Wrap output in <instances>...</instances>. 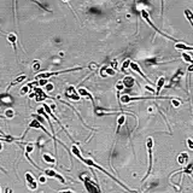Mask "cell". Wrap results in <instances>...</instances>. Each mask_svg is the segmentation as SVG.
I'll use <instances>...</instances> for the list:
<instances>
[{
  "instance_id": "6da1fadb",
  "label": "cell",
  "mask_w": 193,
  "mask_h": 193,
  "mask_svg": "<svg viewBox=\"0 0 193 193\" xmlns=\"http://www.w3.org/2000/svg\"><path fill=\"white\" fill-rule=\"evenodd\" d=\"M82 162H83V163H85V164H87V165H89V167H93V168H97L98 170H101V171H103V172H104V174H106V175H107L109 177H111V179H112L114 181H116V182H117V184H118L119 186H122V187H123V188H124L126 191H130V189H129V188H128L127 186H124L123 184H122V182H121V181H118V180H117V179H116L115 176H112V174H110V172H109V171H106V170H105V169H104L103 167H100V165H98V164L95 163V162H94L93 159H90V158H83V160H82Z\"/></svg>"
},
{
  "instance_id": "8992f818",
  "label": "cell",
  "mask_w": 193,
  "mask_h": 193,
  "mask_svg": "<svg viewBox=\"0 0 193 193\" xmlns=\"http://www.w3.org/2000/svg\"><path fill=\"white\" fill-rule=\"evenodd\" d=\"M65 97L73 101H78L81 99V95L78 94V90L74 86H69L65 89Z\"/></svg>"
},
{
  "instance_id": "4fadbf2b",
  "label": "cell",
  "mask_w": 193,
  "mask_h": 193,
  "mask_svg": "<svg viewBox=\"0 0 193 193\" xmlns=\"http://www.w3.org/2000/svg\"><path fill=\"white\" fill-rule=\"evenodd\" d=\"M35 97H36V98H35L36 101H42V100H45L46 98H52V97H49V95L45 94L40 88H35Z\"/></svg>"
},
{
  "instance_id": "74e56055",
  "label": "cell",
  "mask_w": 193,
  "mask_h": 193,
  "mask_svg": "<svg viewBox=\"0 0 193 193\" xmlns=\"http://www.w3.org/2000/svg\"><path fill=\"white\" fill-rule=\"evenodd\" d=\"M64 1H68V0H64Z\"/></svg>"
},
{
  "instance_id": "8d00e7d4",
  "label": "cell",
  "mask_w": 193,
  "mask_h": 193,
  "mask_svg": "<svg viewBox=\"0 0 193 193\" xmlns=\"http://www.w3.org/2000/svg\"><path fill=\"white\" fill-rule=\"evenodd\" d=\"M191 51H193V46H191Z\"/></svg>"
},
{
  "instance_id": "5b68a950",
  "label": "cell",
  "mask_w": 193,
  "mask_h": 193,
  "mask_svg": "<svg viewBox=\"0 0 193 193\" xmlns=\"http://www.w3.org/2000/svg\"><path fill=\"white\" fill-rule=\"evenodd\" d=\"M80 179L83 181V184H85V187H86V189L88 191V192H100V187L97 185V184H94V182L90 180L88 176H86V175H81L80 176Z\"/></svg>"
},
{
  "instance_id": "7c38bea8",
  "label": "cell",
  "mask_w": 193,
  "mask_h": 193,
  "mask_svg": "<svg viewBox=\"0 0 193 193\" xmlns=\"http://www.w3.org/2000/svg\"><path fill=\"white\" fill-rule=\"evenodd\" d=\"M122 82H123L126 88H131L135 85V78L133 76H124L123 80H122Z\"/></svg>"
},
{
  "instance_id": "603a6c76",
  "label": "cell",
  "mask_w": 193,
  "mask_h": 193,
  "mask_svg": "<svg viewBox=\"0 0 193 193\" xmlns=\"http://www.w3.org/2000/svg\"><path fill=\"white\" fill-rule=\"evenodd\" d=\"M130 62H131V59L130 58H128V59H126L123 63H122V68H121V70L122 71H126V70L128 69V68H130Z\"/></svg>"
},
{
  "instance_id": "f35d334b",
  "label": "cell",
  "mask_w": 193,
  "mask_h": 193,
  "mask_svg": "<svg viewBox=\"0 0 193 193\" xmlns=\"http://www.w3.org/2000/svg\"><path fill=\"white\" fill-rule=\"evenodd\" d=\"M0 192H1V189H0Z\"/></svg>"
},
{
  "instance_id": "e575fe53",
  "label": "cell",
  "mask_w": 193,
  "mask_h": 193,
  "mask_svg": "<svg viewBox=\"0 0 193 193\" xmlns=\"http://www.w3.org/2000/svg\"><path fill=\"white\" fill-rule=\"evenodd\" d=\"M39 181L40 182H41V184H45V182H46V177L42 175V176H40V179H39Z\"/></svg>"
},
{
  "instance_id": "4dcf8cb0",
  "label": "cell",
  "mask_w": 193,
  "mask_h": 193,
  "mask_svg": "<svg viewBox=\"0 0 193 193\" xmlns=\"http://www.w3.org/2000/svg\"><path fill=\"white\" fill-rule=\"evenodd\" d=\"M33 69L35 70V71H37V70L40 69V62H37V60H36V62H34V64H33Z\"/></svg>"
},
{
  "instance_id": "d6986e66",
  "label": "cell",
  "mask_w": 193,
  "mask_h": 193,
  "mask_svg": "<svg viewBox=\"0 0 193 193\" xmlns=\"http://www.w3.org/2000/svg\"><path fill=\"white\" fill-rule=\"evenodd\" d=\"M71 153H73L75 157H77L81 162L83 160V157L81 156V151H80V148L77 147V145H73V146H71Z\"/></svg>"
},
{
  "instance_id": "9c48e42d",
  "label": "cell",
  "mask_w": 193,
  "mask_h": 193,
  "mask_svg": "<svg viewBox=\"0 0 193 193\" xmlns=\"http://www.w3.org/2000/svg\"><path fill=\"white\" fill-rule=\"evenodd\" d=\"M130 69H131V70H134L135 73H138V74H139L141 77H143L145 81H147V82H148L150 85H152L151 81H150L146 76H145V74H144L143 71H141V69H140V66H139V64H138V63H135V62H133V60H131V62H130Z\"/></svg>"
},
{
  "instance_id": "d4e9b609",
  "label": "cell",
  "mask_w": 193,
  "mask_h": 193,
  "mask_svg": "<svg viewBox=\"0 0 193 193\" xmlns=\"http://www.w3.org/2000/svg\"><path fill=\"white\" fill-rule=\"evenodd\" d=\"M170 101H171V104H172V106H174V107H179V106L181 105V100H180V99L171 98V99H170Z\"/></svg>"
},
{
  "instance_id": "83f0119b",
  "label": "cell",
  "mask_w": 193,
  "mask_h": 193,
  "mask_svg": "<svg viewBox=\"0 0 193 193\" xmlns=\"http://www.w3.org/2000/svg\"><path fill=\"white\" fill-rule=\"evenodd\" d=\"M33 150H34V145L33 144H25V152H27V153L33 152Z\"/></svg>"
},
{
  "instance_id": "52a82bcc",
  "label": "cell",
  "mask_w": 193,
  "mask_h": 193,
  "mask_svg": "<svg viewBox=\"0 0 193 193\" xmlns=\"http://www.w3.org/2000/svg\"><path fill=\"white\" fill-rule=\"evenodd\" d=\"M42 172L45 174V176H48V177H54L57 180H59L60 184H65V179L62 176V175H59L57 171H54L53 169H44Z\"/></svg>"
},
{
  "instance_id": "277c9868",
  "label": "cell",
  "mask_w": 193,
  "mask_h": 193,
  "mask_svg": "<svg viewBox=\"0 0 193 193\" xmlns=\"http://www.w3.org/2000/svg\"><path fill=\"white\" fill-rule=\"evenodd\" d=\"M141 16H143V18H144V21H145V22H147V23H148V25H151L152 28H153V29L156 30V32H157V33H159L160 35H163V36H165L167 39H170V40H172V41H175V42H179V41H177V40H176V39H174V37H171V36H169V35H167V34H164L163 32H160V30H159V29H158V28H157V27H156V25H155L153 23H152V22H151V19H150V16H148V12L146 11V10H141Z\"/></svg>"
},
{
  "instance_id": "836d02e7",
  "label": "cell",
  "mask_w": 193,
  "mask_h": 193,
  "mask_svg": "<svg viewBox=\"0 0 193 193\" xmlns=\"http://www.w3.org/2000/svg\"><path fill=\"white\" fill-rule=\"evenodd\" d=\"M187 71H188V73H192V71H193V60H192V62H191L189 66L187 68Z\"/></svg>"
},
{
  "instance_id": "44dd1931",
  "label": "cell",
  "mask_w": 193,
  "mask_h": 193,
  "mask_svg": "<svg viewBox=\"0 0 193 193\" xmlns=\"http://www.w3.org/2000/svg\"><path fill=\"white\" fill-rule=\"evenodd\" d=\"M124 121H126V116L122 114V115H119L118 116V118H117V133H118V130H119V128L124 124Z\"/></svg>"
},
{
  "instance_id": "8fae6325",
  "label": "cell",
  "mask_w": 193,
  "mask_h": 193,
  "mask_svg": "<svg viewBox=\"0 0 193 193\" xmlns=\"http://www.w3.org/2000/svg\"><path fill=\"white\" fill-rule=\"evenodd\" d=\"M78 90V94L81 95V98H85V99H88V100H90L93 103V105H94V98H93V95L90 94L88 90L86 89V88H83V87H81V88H78L77 89Z\"/></svg>"
},
{
  "instance_id": "3957f363",
  "label": "cell",
  "mask_w": 193,
  "mask_h": 193,
  "mask_svg": "<svg viewBox=\"0 0 193 193\" xmlns=\"http://www.w3.org/2000/svg\"><path fill=\"white\" fill-rule=\"evenodd\" d=\"M82 68H71V69H65V70H59V71H47V73H40L37 74L35 77L36 80H40V78H48L51 76H57V75H60V74H65V73H73V71H77V70H81Z\"/></svg>"
},
{
  "instance_id": "484cf974",
  "label": "cell",
  "mask_w": 193,
  "mask_h": 193,
  "mask_svg": "<svg viewBox=\"0 0 193 193\" xmlns=\"http://www.w3.org/2000/svg\"><path fill=\"white\" fill-rule=\"evenodd\" d=\"M15 116V111L12 110V109H7L6 111H5V117H7V118H12Z\"/></svg>"
},
{
  "instance_id": "ba28073f",
  "label": "cell",
  "mask_w": 193,
  "mask_h": 193,
  "mask_svg": "<svg viewBox=\"0 0 193 193\" xmlns=\"http://www.w3.org/2000/svg\"><path fill=\"white\" fill-rule=\"evenodd\" d=\"M25 180H27V184H28L29 189L34 191V189H36V188H37V182H36L35 177L33 176V174H32V172H30V171L25 172Z\"/></svg>"
},
{
  "instance_id": "ac0fdd59",
  "label": "cell",
  "mask_w": 193,
  "mask_h": 193,
  "mask_svg": "<svg viewBox=\"0 0 193 193\" xmlns=\"http://www.w3.org/2000/svg\"><path fill=\"white\" fill-rule=\"evenodd\" d=\"M164 85H165V77L162 76V77H159V80L157 81V90H156V94H157V95L160 93V89L164 87Z\"/></svg>"
},
{
  "instance_id": "30bf717a",
  "label": "cell",
  "mask_w": 193,
  "mask_h": 193,
  "mask_svg": "<svg viewBox=\"0 0 193 193\" xmlns=\"http://www.w3.org/2000/svg\"><path fill=\"white\" fill-rule=\"evenodd\" d=\"M116 74L115 69L114 68H110L107 65H104L103 68L100 69V75L101 77H109V76H114Z\"/></svg>"
},
{
  "instance_id": "e0dca14e",
  "label": "cell",
  "mask_w": 193,
  "mask_h": 193,
  "mask_svg": "<svg viewBox=\"0 0 193 193\" xmlns=\"http://www.w3.org/2000/svg\"><path fill=\"white\" fill-rule=\"evenodd\" d=\"M7 40L10 42H11V45H12V47H13V49L17 52V46H16V41H17V36H16V34L15 33H10V34H7Z\"/></svg>"
},
{
  "instance_id": "9a60e30c",
  "label": "cell",
  "mask_w": 193,
  "mask_h": 193,
  "mask_svg": "<svg viewBox=\"0 0 193 193\" xmlns=\"http://www.w3.org/2000/svg\"><path fill=\"white\" fill-rule=\"evenodd\" d=\"M27 78V75H24V74H22V75H19V76H17L11 83L8 85V87H7V89L6 90H8L11 87H13V86H16V85H18V83H21V82H23V81Z\"/></svg>"
},
{
  "instance_id": "f1b7e54d",
  "label": "cell",
  "mask_w": 193,
  "mask_h": 193,
  "mask_svg": "<svg viewBox=\"0 0 193 193\" xmlns=\"http://www.w3.org/2000/svg\"><path fill=\"white\" fill-rule=\"evenodd\" d=\"M182 58H184V60L185 62H188V63H191L192 62V57L189 56V54H187V53H182Z\"/></svg>"
},
{
  "instance_id": "7402d4cb",
  "label": "cell",
  "mask_w": 193,
  "mask_h": 193,
  "mask_svg": "<svg viewBox=\"0 0 193 193\" xmlns=\"http://www.w3.org/2000/svg\"><path fill=\"white\" fill-rule=\"evenodd\" d=\"M181 172H184V174H188V175H192V172H193V163L187 164L184 169L181 170Z\"/></svg>"
},
{
  "instance_id": "2e32d148",
  "label": "cell",
  "mask_w": 193,
  "mask_h": 193,
  "mask_svg": "<svg viewBox=\"0 0 193 193\" xmlns=\"http://www.w3.org/2000/svg\"><path fill=\"white\" fill-rule=\"evenodd\" d=\"M188 162V155L186 153V152H182V153H180L177 156V163L180 165H186Z\"/></svg>"
},
{
  "instance_id": "f546056e",
  "label": "cell",
  "mask_w": 193,
  "mask_h": 193,
  "mask_svg": "<svg viewBox=\"0 0 193 193\" xmlns=\"http://www.w3.org/2000/svg\"><path fill=\"white\" fill-rule=\"evenodd\" d=\"M45 89L47 90V92H51V90H53V85L52 83H46Z\"/></svg>"
},
{
  "instance_id": "d590c367",
  "label": "cell",
  "mask_w": 193,
  "mask_h": 193,
  "mask_svg": "<svg viewBox=\"0 0 193 193\" xmlns=\"http://www.w3.org/2000/svg\"><path fill=\"white\" fill-rule=\"evenodd\" d=\"M3 150V144H1V141H0V151Z\"/></svg>"
},
{
  "instance_id": "1f68e13d",
  "label": "cell",
  "mask_w": 193,
  "mask_h": 193,
  "mask_svg": "<svg viewBox=\"0 0 193 193\" xmlns=\"http://www.w3.org/2000/svg\"><path fill=\"white\" fill-rule=\"evenodd\" d=\"M186 143H187V146H188L191 150H193V140H192V139H187Z\"/></svg>"
},
{
  "instance_id": "cb8c5ba5",
  "label": "cell",
  "mask_w": 193,
  "mask_h": 193,
  "mask_svg": "<svg viewBox=\"0 0 193 193\" xmlns=\"http://www.w3.org/2000/svg\"><path fill=\"white\" fill-rule=\"evenodd\" d=\"M185 16L187 17V19L191 22V24L193 25V13L189 11V10H185Z\"/></svg>"
},
{
  "instance_id": "7a4b0ae2",
  "label": "cell",
  "mask_w": 193,
  "mask_h": 193,
  "mask_svg": "<svg viewBox=\"0 0 193 193\" xmlns=\"http://www.w3.org/2000/svg\"><path fill=\"white\" fill-rule=\"evenodd\" d=\"M146 148H147V153H148V170H147V174L144 177V180L150 176L151 170H152V163H153V152H152V148H153V139L151 136L147 138V140H146Z\"/></svg>"
},
{
  "instance_id": "d6a6232c",
  "label": "cell",
  "mask_w": 193,
  "mask_h": 193,
  "mask_svg": "<svg viewBox=\"0 0 193 193\" xmlns=\"http://www.w3.org/2000/svg\"><path fill=\"white\" fill-rule=\"evenodd\" d=\"M111 66H112L115 70L117 69V60L115 59V60H112V62H111Z\"/></svg>"
},
{
  "instance_id": "ffe728a7",
  "label": "cell",
  "mask_w": 193,
  "mask_h": 193,
  "mask_svg": "<svg viewBox=\"0 0 193 193\" xmlns=\"http://www.w3.org/2000/svg\"><path fill=\"white\" fill-rule=\"evenodd\" d=\"M42 159H44V162H46L47 164H56V158L52 157L49 153H44L42 155Z\"/></svg>"
},
{
  "instance_id": "5bb4252c",
  "label": "cell",
  "mask_w": 193,
  "mask_h": 193,
  "mask_svg": "<svg viewBox=\"0 0 193 193\" xmlns=\"http://www.w3.org/2000/svg\"><path fill=\"white\" fill-rule=\"evenodd\" d=\"M123 88H126V87H124L123 82H122V80L117 81V83H116V90H117V100H118L119 106H122V105H121V92L123 90Z\"/></svg>"
},
{
  "instance_id": "4316f807",
  "label": "cell",
  "mask_w": 193,
  "mask_h": 193,
  "mask_svg": "<svg viewBox=\"0 0 193 193\" xmlns=\"http://www.w3.org/2000/svg\"><path fill=\"white\" fill-rule=\"evenodd\" d=\"M29 88H30V86H29V85H27V86L22 87V89L19 90V94H21V95H25V94L29 92Z\"/></svg>"
}]
</instances>
